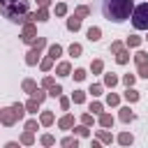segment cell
<instances>
[{
  "label": "cell",
  "mask_w": 148,
  "mask_h": 148,
  "mask_svg": "<svg viewBox=\"0 0 148 148\" xmlns=\"http://www.w3.org/2000/svg\"><path fill=\"white\" fill-rule=\"evenodd\" d=\"M134 62L139 65V62H148V53L146 51H136L134 53Z\"/></svg>",
  "instance_id": "cell-24"
},
{
  "label": "cell",
  "mask_w": 148,
  "mask_h": 148,
  "mask_svg": "<svg viewBox=\"0 0 148 148\" xmlns=\"http://www.w3.org/2000/svg\"><path fill=\"white\" fill-rule=\"evenodd\" d=\"M136 74H139L141 79H148V62H139V65H136Z\"/></svg>",
  "instance_id": "cell-19"
},
{
  "label": "cell",
  "mask_w": 148,
  "mask_h": 148,
  "mask_svg": "<svg viewBox=\"0 0 148 148\" xmlns=\"http://www.w3.org/2000/svg\"><path fill=\"white\" fill-rule=\"evenodd\" d=\"M127 60H130V53H127L125 49H120V51L116 53V62H118V65H125Z\"/></svg>",
  "instance_id": "cell-14"
},
{
  "label": "cell",
  "mask_w": 148,
  "mask_h": 148,
  "mask_svg": "<svg viewBox=\"0 0 148 148\" xmlns=\"http://www.w3.org/2000/svg\"><path fill=\"white\" fill-rule=\"evenodd\" d=\"M81 51H83V49H81V44H72V46H69V56H74V58H79V56H81Z\"/></svg>",
  "instance_id": "cell-32"
},
{
  "label": "cell",
  "mask_w": 148,
  "mask_h": 148,
  "mask_svg": "<svg viewBox=\"0 0 148 148\" xmlns=\"http://www.w3.org/2000/svg\"><path fill=\"white\" fill-rule=\"evenodd\" d=\"M92 97H97V95H102V86L99 83H95V86H90V90H88Z\"/></svg>",
  "instance_id": "cell-36"
},
{
  "label": "cell",
  "mask_w": 148,
  "mask_h": 148,
  "mask_svg": "<svg viewBox=\"0 0 148 148\" xmlns=\"http://www.w3.org/2000/svg\"><path fill=\"white\" fill-rule=\"evenodd\" d=\"M35 14H37V21H49V9H46L44 5H39V9H37Z\"/></svg>",
  "instance_id": "cell-16"
},
{
  "label": "cell",
  "mask_w": 148,
  "mask_h": 148,
  "mask_svg": "<svg viewBox=\"0 0 148 148\" xmlns=\"http://www.w3.org/2000/svg\"><path fill=\"white\" fill-rule=\"evenodd\" d=\"M81 123L83 125H92V113H83L81 116Z\"/></svg>",
  "instance_id": "cell-43"
},
{
  "label": "cell",
  "mask_w": 148,
  "mask_h": 148,
  "mask_svg": "<svg viewBox=\"0 0 148 148\" xmlns=\"http://www.w3.org/2000/svg\"><path fill=\"white\" fill-rule=\"evenodd\" d=\"M102 109H104V106H102L99 102H92V104H90V111H92V113H102Z\"/></svg>",
  "instance_id": "cell-42"
},
{
  "label": "cell",
  "mask_w": 148,
  "mask_h": 148,
  "mask_svg": "<svg viewBox=\"0 0 148 148\" xmlns=\"http://www.w3.org/2000/svg\"><path fill=\"white\" fill-rule=\"evenodd\" d=\"M42 143H44V146H53V143H56V139H53L51 134H44V136H42Z\"/></svg>",
  "instance_id": "cell-40"
},
{
  "label": "cell",
  "mask_w": 148,
  "mask_h": 148,
  "mask_svg": "<svg viewBox=\"0 0 148 148\" xmlns=\"http://www.w3.org/2000/svg\"><path fill=\"white\" fill-rule=\"evenodd\" d=\"M134 81H136V76H134V74H125V76H123V83H125L127 88H130V86H134Z\"/></svg>",
  "instance_id": "cell-34"
},
{
  "label": "cell",
  "mask_w": 148,
  "mask_h": 148,
  "mask_svg": "<svg viewBox=\"0 0 148 148\" xmlns=\"http://www.w3.org/2000/svg\"><path fill=\"white\" fill-rule=\"evenodd\" d=\"M32 141H35V136H32V132H30V130H25V132L21 134V143H25V146H30Z\"/></svg>",
  "instance_id": "cell-23"
},
{
  "label": "cell",
  "mask_w": 148,
  "mask_h": 148,
  "mask_svg": "<svg viewBox=\"0 0 148 148\" xmlns=\"http://www.w3.org/2000/svg\"><path fill=\"white\" fill-rule=\"evenodd\" d=\"M132 25L136 30H148V2H141L132 12Z\"/></svg>",
  "instance_id": "cell-3"
},
{
  "label": "cell",
  "mask_w": 148,
  "mask_h": 148,
  "mask_svg": "<svg viewBox=\"0 0 148 148\" xmlns=\"http://www.w3.org/2000/svg\"><path fill=\"white\" fill-rule=\"evenodd\" d=\"M72 102H74V104H83V102H86V92H83V90H74V92H72Z\"/></svg>",
  "instance_id": "cell-15"
},
{
  "label": "cell",
  "mask_w": 148,
  "mask_h": 148,
  "mask_svg": "<svg viewBox=\"0 0 148 148\" xmlns=\"http://www.w3.org/2000/svg\"><path fill=\"white\" fill-rule=\"evenodd\" d=\"M74 79L76 81H83L86 79V69H74Z\"/></svg>",
  "instance_id": "cell-41"
},
{
  "label": "cell",
  "mask_w": 148,
  "mask_h": 148,
  "mask_svg": "<svg viewBox=\"0 0 148 148\" xmlns=\"http://www.w3.org/2000/svg\"><path fill=\"white\" fill-rule=\"evenodd\" d=\"M132 141H134V136H132L130 132H123V134L118 136V143H123V146H130Z\"/></svg>",
  "instance_id": "cell-18"
},
{
  "label": "cell",
  "mask_w": 148,
  "mask_h": 148,
  "mask_svg": "<svg viewBox=\"0 0 148 148\" xmlns=\"http://www.w3.org/2000/svg\"><path fill=\"white\" fill-rule=\"evenodd\" d=\"M60 109H65V111L69 109V99L67 97H60Z\"/></svg>",
  "instance_id": "cell-47"
},
{
  "label": "cell",
  "mask_w": 148,
  "mask_h": 148,
  "mask_svg": "<svg viewBox=\"0 0 148 148\" xmlns=\"http://www.w3.org/2000/svg\"><path fill=\"white\" fill-rule=\"evenodd\" d=\"M62 146H76V139L74 136H67V139H62Z\"/></svg>",
  "instance_id": "cell-45"
},
{
  "label": "cell",
  "mask_w": 148,
  "mask_h": 148,
  "mask_svg": "<svg viewBox=\"0 0 148 148\" xmlns=\"http://www.w3.org/2000/svg\"><path fill=\"white\" fill-rule=\"evenodd\" d=\"M37 60H39V51H28V56H25V62L28 65H37Z\"/></svg>",
  "instance_id": "cell-13"
},
{
  "label": "cell",
  "mask_w": 148,
  "mask_h": 148,
  "mask_svg": "<svg viewBox=\"0 0 148 148\" xmlns=\"http://www.w3.org/2000/svg\"><path fill=\"white\" fill-rule=\"evenodd\" d=\"M116 83H118V76L116 74H104V86H111L113 88Z\"/></svg>",
  "instance_id": "cell-25"
},
{
  "label": "cell",
  "mask_w": 148,
  "mask_h": 148,
  "mask_svg": "<svg viewBox=\"0 0 148 148\" xmlns=\"http://www.w3.org/2000/svg\"><path fill=\"white\" fill-rule=\"evenodd\" d=\"M16 120H18V116H16L14 106H9V109H0V123H2V125L12 127V125H14Z\"/></svg>",
  "instance_id": "cell-4"
},
{
  "label": "cell",
  "mask_w": 148,
  "mask_h": 148,
  "mask_svg": "<svg viewBox=\"0 0 148 148\" xmlns=\"http://www.w3.org/2000/svg\"><path fill=\"white\" fill-rule=\"evenodd\" d=\"M118 102H120V97H118V95H113V92H109V95H106V104H109V106H118Z\"/></svg>",
  "instance_id": "cell-31"
},
{
  "label": "cell",
  "mask_w": 148,
  "mask_h": 148,
  "mask_svg": "<svg viewBox=\"0 0 148 148\" xmlns=\"http://www.w3.org/2000/svg\"><path fill=\"white\" fill-rule=\"evenodd\" d=\"M42 86H44V88H51V86H53V79H51V76H46V79L42 81Z\"/></svg>",
  "instance_id": "cell-48"
},
{
  "label": "cell",
  "mask_w": 148,
  "mask_h": 148,
  "mask_svg": "<svg viewBox=\"0 0 148 148\" xmlns=\"http://www.w3.org/2000/svg\"><path fill=\"white\" fill-rule=\"evenodd\" d=\"M35 88H37V86H35V81H32V79H25V81H23V90H25V92H30V95H32V90H35Z\"/></svg>",
  "instance_id": "cell-28"
},
{
  "label": "cell",
  "mask_w": 148,
  "mask_h": 148,
  "mask_svg": "<svg viewBox=\"0 0 148 148\" xmlns=\"http://www.w3.org/2000/svg\"><path fill=\"white\" fill-rule=\"evenodd\" d=\"M25 130L35 132V130H37V120H32V118H30V120H25Z\"/></svg>",
  "instance_id": "cell-44"
},
{
  "label": "cell",
  "mask_w": 148,
  "mask_h": 148,
  "mask_svg": "<svg viewBox=\"0 0 148 148\" xmlns=\"http://www.w3.org/2000/svg\"><path fill=\"white\" fill-rule=\"evenodd\" d=\"M125 44H127V49H134V46H139V44H141V37H136V35H130Z\"/></svg>",
  "instance_id": "cell-20"
},
{
  "label": "cell",
  "mask_w": 148,
  "mask_h": 148,
  "mask_svg": "<svg viewBox=\"0 0 148 148\" xmlns=\"http://www.w3.org/2000/svg\"><path fill=\"white\" fill-rule=\"evenodd\" d=\"M88 14H90V7H76V16L83 18V16H88Z\"/></svg>",
  "instance_id": "cell-38"
},
{
  "label": "cell",
  "mask_w": 148,
  "mask_h": 148,
  "mask_svg": "<svg viewBox=\"0 0 148 148\" xmlns=\"http://www.w3.org/2000/svg\"><path fill=\"white\" fill-rule=\"evenodd\" d=\"M49 56L56 60L58 56H62V46H60V44H51V46H49Z\"/></svg>",
  "instance_id": "cell-12"
},
{
  "label": "cell",
  "mask_w": 148,
  "mask_h": 148,
  "mask_svg": "<svg viewBox=\"0 0 148 148\" xmlns=\"http://www.w3.org/2000/svg\"><path fill=\"white\" fill-rule=\"evenodd\" d=\"M12 106H14V111H16V116H18V120H21V118L25 116V104H18V102H14Z\"/></svg>",
  "instance_id": "cell-26"
},
{
  "label": "cell",
  "mask_w": 148,
  "mask_h": 148,
  "mask_svg": "<svg viewBox=\"0 0 148 148\" xmlns=\"http://www.w3.org/2000/svg\"><path fill=\"white\" fill-rule=\"evenodd\" d=\"M120 120H123V123L134 120V113H132V109H130V106H123V109H120Z\"/></svg>",
  "instance_id": "cell-9"
},
{
  "label": "cell",
  "mask_w": 148,
  "mask_h": 148,
  "mask_svg": "<svg viewBox=\"0 0 148 148\" xmlns=\"http://www.w3.org/2000/svg\"><path fill=\"white\" fill-rule=\"evenodd\" d=\"M120 49H123V44H120V42H113V44H111V53H118Z\"/></svg>",
  "instance_id": "cell-46"
},
{
  "label": "cell",
  "mask_w": 148,
  "mask_h": 148,
  "mask_svg": "<svg viewBox=\"0 0 148 148\" xmlns=\"http://www.w3.org/2000/svg\"><path fill=\"white\" fill-rule=\"evenodd\" d=\"M39 123H42V125H51V123H53V113H51V111H44V113L39 116Z\"/></svg>",
  "instance_id": "cell-22"
},
{
  "label": "cell",
  "mask_w": 148,
  "mask_h": 148,
  "mask_svg": "<svg viewBox=\"0 0 148 148\" xmlns=\"http://www.w3.org/2000/svg\"><path fill=\"white\" fill-rule=\"evenodd\" d=\"M125 99H127V102H136V99H139V92L130 86V88H127V92H125Z\"/></svg>",
  "instance_id": "cell-21"
},
{
  "label": "cell",
  "mask_w": 148,
  "mask_h": 148,
  "mask_svg": "<svg viewBox=\"0 0 148 148\" xmlns=\"http://www.w3.org/2000/svg\"><path fill=\"white\" fill-rule=\"evenodd\" d=\"M58 127H60V130H69V127H74V116H69V113L62 116V118L58 120Z\"/></svg>",
  "instance_id": "cell-6"
},
{
  "label": "cell",
  "mask_w": 148,
  "mask_h": 148,
  "mask_svg": "<svg viewBox=\"0 0 148 148\" xmlns=\"http://www.w3.org/2000/svg\"><path fill=\"white\" fill-rule=\"evenodd\" d=\"M37 2H39V5H44V7H46V5H49V2H51V0H37Z\"/></svg>",
  "instance_id": "cell-49"
},
{
  "label": "cell",
  "mask_w": 148,
  "mask_h": 148,
  "mask_svg": "<svg viewBox=\"0 0 148 148\" xmlns=\"http://www.w3.org/2000/svg\"><path fill=\"white\" fill-rule=\"evenodd\" d=\"M79 28H81V16H76V14H74L72 18H67V30H72V32H76Z\"/></svg>",
  "instance_id": "cell-7"
},
{
  "label": "cell",
  "mask_w": 148,
  "mask_h": 148,
  "mask_svg": "<svg viewBox=\"0 0 148 148\" xmlns=\"http://www.w3.org/2000/svg\"><path fill=\"white\" fill-rule=\"evenodd\" d=\"M99 125L102 127H111L113 125V116L111 113H99Z\"/></svg>",
  "instance_id": "cell-11"
},
{
  "label": "cell",
  "mask_w": 148,
  "mask_h": 148,
  "mask_svg": "<svg viewBox=\"0 0 148 148\" xmlns=\"http://www.w3.org/2000/svg\"><path fill=\"white\" fill-rule=\"evenodd\" d=\"M56 14H58V16H65V14H67V5H65V2L56 5Z\"/></svg>",
  "instance_id": "cell-35"
},
{
  "label": "cell",
  "mask_w": 148,
  "mask_h": 148,
  "mask_svg": "<svg viewBox=\"0 0 148 148\" xmlns=\"http://www.w3.org/2000/svg\"><path fill=\"white\" fill-rule=\"evenodd\" d=\"M46 95H49V92H44V90H39V88H35V90H32V97H35L37 102H44V99H46Z\"/></svg>",
  "instance_id": "cell-30"
},
{
  "label": "cell",
  "mask_w": 148,
  "mask_h": 148,
  "mask_svg": "<svg viewBox=\"0 0 148 148\" xmlns=\"http://www.w3.org/2000/svg\"><path fill=\"white\" fill-rule=\"evenodd\" d=\"M21 39H23L25 44H32V42L37 39V32H35V25H32V23H25V28H23V35H21Z\"/></svg>",
  "instance_id": "cell-5"
},
{
  "label": "cell",
  "mask_w": 148,
  "mask_h": 148,
  "mask_svg": "<svg viewBox=\"0 0 148 148\" xmlns=\"http://www.w3.org/2000/svg\"><path fill=\"white\" fill-rule=\"evenodd\" d=\"M0 14H5L9 21L23 23L28 14V0H0Z\"/></svg>",
  "instance_id": "cell-2"
},
{
  "label": "cell",
  "mask_w": 148,
  "mask_h": 148,
  "mask_svg": "<svg viewBox=\"0 0 148 148\" xmlns=\"http://www.w3.org/2000/svg\"><path fill=\"white\" fill-rule=\"evenodd\" d=\"M86 35H88V39H90V42H97V39L102 37V30L92 25V28H88V32H86Z\"/></svg>",
  "instance_id": "cell-10"
},
{
  "label": "cell",
  "mask_w": 148,
  "mask_h": 148,
  "mask_svg": "<svg viewBox=\"0 0 148 148\" xmlns=\"http://www.w3.org/2000/svg\"><path fill=\"white\" fill-rule=\"evenodd\" d=\"M99 141H104V143H111V141H113V136H111L109 132H99Z\"/></svg>",
  "instance_id": "cell-39"
},
{
  "label": "cell",
  "mask_w": 148,
  "mask_h": 148,
  "mask_svg": "<svg viewBox=\"0 0 148 148\" xmlns=\"http://www.w3.org/2000/svg\"><path fill=\"white\" fill-rule=\"evenodd\" d=\"M37 106H39V102H37L35 97L25 102V111H28V113H37Z\"/></svg>",
  "instance_id": "cell-17"
},
{
  "label": "cell",
  "mask_w": 148,
  "mask_h": 148,
  "mask_svg": "<svg viewBox=\"0 0 148 148\" xmlns=\"http://www.w3.org/2000/svg\"><path fill=\"white\" fill-rule=\"evenodd\" d=\"M90 69H92V74H99V72L104 69V62H102V60H92V65H90Z\"/></svg>",
  "instance_id": "cell-27"
},
{
  "label": "cell",
  "mask_w": 148,
  "mask_h": 148,
  "mask_svg": "<svg viewBox=\"0 0 148 148\" xmlns=\"http://www.w3.org/2000/svg\"><path fill=\"white\" fill-rule=\"evenodd\" d=\"M134 12V0H102V14L109 21H125Z\"/></svg>",
  "instance_id": "cell-1"
},
{
  "label": "cell",
  "mask_w": 148,
  "mask_h": 148,
  "mask_svg": "<svg viewBox=\"0 0 148 148\" xmlns=\"http://www.w3.org/2000/svg\"><path fill=\"white\" fill-rule=\"evenodd\" d=\"M69 72H72V65H69V62H60L58 69H56L58 76H69Z\"/></svg>",
  "instance_id": "cell-8"
},
{
  "label": "cell",
  "mask_w": 148,
  "mask_h": 148,
  "mask_svg": "<svg viewBox=\"0 0 148 148\" xmlns=\"http://www.w3.org/2000/svg\"><path fill=\"white\" fill-rule=\"evenodd\" d=\"M39 65H42V69H44V72H49V69H51V67H53V58H51V56H49V58H44V60H42V62H39Z\"/></svg>",
  "instance_id": "cell-33"
},
{
  "label": "cell",
  "mask_w": 148,
  "mask_h": 148,
  "mask_svg": "<svg viewBox=\"0 0 148 148\" xmlns=\"http://www.w3.org/2000/svg\"><path fill=\"white\" fill-rule=\"evenodd\" d=\"M49 95H51V97H60V95H62V86H56V83H53V86L49 88Z\"/></svg>",
  "instance_id": "cell-29"
},
{
  "label": "cell",
  "mask_w": 148,
  "mask_h": 148,
  "mask_svg": "<svg viewBox=\"0 0 148 148\" xmlns=\"http://www.w3.org/2000/svg\"><path fill=\"white\" fill-rule=\"evenodd\" d=\"M74 132H76L79 136H88V134H90V132H88V125H79V127H76Z\"/></svg>",
  "instance_id": "cell-37"
}]
</instances>
